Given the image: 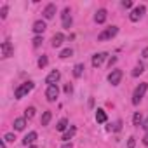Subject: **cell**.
I'll return each mask as SVG.
<instances>
[{
    "instance_id": "cell-1",
    "label": "cell",
    "mask_w": 148,
    "mask_h": 148,
    "mask_svg": "<svg viewBox=\"0 0 148 148\" xmlns=\"http://www.w3.org/2000/svg\"><path fill=\"white\" fill-rule=\"evenodd\" d=\"M146 89H148V84H146V82L139 84V86L134 89V92H132V105H139V101L143 99V96H145Z\"/></svg>"
},
{
    "instance_id": "cell-2",
    "label": "cell",
    "mask_w": 148,
    "mask_h": 148,
    "mask_svg": "<svg viewBox=\"0 0 148 148\" xmlns=\"http://www.w3.org/2000/svg\"><path fill=\"white\" fill-rule=\"evenodd\" d=\"M33 82H25V84H21L16 91H14V96H16V99H21V98H25L32 89H33Z\"/></svg>"
},
{
    "instance_id": "cell-3",
    "label": "cell",
    "mask_w": 148,
    "mask_h": 148,
    "mask_svg": "<svg viewBox=\"0 0 148 148\" xmlns=\"http://www.w3.org/2000/svg\"><path fill=\"white\" fill-rule=\"evenodd\" d=\"M117 33H119V28H117V26H110V28H105V30H103V32L98 35V40H99V42L110 40V38H113Z\"/></svg>"
},
{
    "instance_id": "cell-4",
    "label": "cell",
    "mask_w": 148,
    "mask_h": 148,
    "mask_svg": "<svg viewBox=\"0 0 148 148\" xmlns=\"http://www.w3.org/2000/svg\"><path fill=\"white\" fill-rule=\"evenodd\" d=\"M145 12H146V7H145V5H138L136 9H132V12H131L129 18H131V21H139Z\"/></svg>"
},
{
    "instance_id": "cell-5",
    "label": "cell",
    "mask_w": 148,
    "mask_h": 148,
    "mask_svg": "<svg viewBox=\"0 0 148 148\" xmlns=\"http://www.w3.org/2000/svg\"><path fill=\"white\" fill-rule=\"evenodd\" d=\"M120 79H122V70H113L110 75H108V82L112 86H119L120 84Z\"/></svg>"
},
{
    "instance_id": "cell-6",
    "label": "cell",
    "mask_w": 148,
    "mask_h": 148,
    "mask_svg": "<svg viewBox=\"0 0 148 148\" xmlns=\"http://www.w3.org/2000/svg\"><path fill=\"white\" fill-rule=\"evenodd\" d=\"M12 54H14V47H12L11 40L2 42V56H4V58H11Z\"/></svg>"
},
{
    "instance_id": "cell-7",
    "label": "cell",
    "mask_w": 148,
    "mask_h": 148,
    "mask_svg": "<svg viewBox=\"0 0 148 148\" xmlns=\"http://www.w3.org/2000/svg\"><path fill=\"white\" fill-rule=\"evenodd\" d=\"M58 94H59L58 86H49V87H47V91H45L47 101H56V99H58Z\"/></svg>"
},
{
    "instance_id": "cell-8",
    "label": "cell",
    "mask_w": 148,
    "mask_h": 148,
    "mask_svg": "<svg viewBox=\"0 0 148 148\" xmlns=\"http://www.w3.org/2000/svg\"><path fill=\"white\" fill-rule=\"evenodd\" d=\"M61 79V73L58 71V70H52L49 75H47V79H45V84H49V86H56V82Z\"/></svg>"
},
{
    "instance_id": "cell-9",
    "label": "cell",
    "mask_w": 148,
    "mask_h": 148,
    "mask_svg": "<svg viewBox=\"0 0 148 148\" xmlns=\"http://www.w3.org/2000/svg\"><path fill=\"white\" fill-rule=\"evenodd\" d=\"M61 19H63V26L70 30V26H71V12H70V9H68V7L63 11V14H61Z\"/></svg>"
},
{
    "instance_id": "cell-10",
    "label": "cell",
    "mask_w": 148,
    "mask_h": 148,
    "mask_svg": "<svg viewBox=\"0 0 148 148\" xmlns=\"http://www.w3.org/2000/svg\"><path fill=\"white\" fill-rule=\"evenodd\" d=\"M106 56H108L106 52H98V54H94V56H92V66H94V68H99V66L103 64V61H105Z\"/></svg>"
},
{
    "instance_id": "cell-11",
    "label": "cell",
    "mask_w": 148,
    "mask_h": 148,
    "mask_svg": "<svg viewBox=\"0 0 148 148\" xmlns=\"http://www.w3.org/2000/svg\"><path fill=\"white\" fill-rule=\"evenodd\" d=\"M54 14H56V5H54V4H49V5L44 9V18H45V19H52Z\"/></svg>"
},
{
    "instance_id": "cell-12",
    "label": "cell",
    "mask_w": 148,
    "mask_h": 148,
    "mask_svg": "<svg viewBox=\"0 0 148 148\" xmlns=\"http://www.w3.org/2000/svg\"><path fill=\"white\" fill-rule=\"evenodd\" d=\"M94 21L99 23V25L105 23V21H106V11H105V9H99V11L96 12V16H94Z\"/></svg>"
},
{
    "instance_id": "cell-13",
    "label": "cell",
    "mask_w": 148,
    "mask_h": 148,
    "mask_svg": "<svg viewBox=\"0 0 148 148\" xmlns=\"http://www.w3.org/2000/svg\"><path fill=\"white\" fill-rule=\"evenodd\" d=\"M45 28H47V26H45V23H44V21H35V25H33V32H35V33H38V35H40V33H44V32H45Z\"/></svg>"
},
{
    "instance_id": "cell-14",
    "label": "cell",
    "mask_w": 148,
    "mask_h": 148,
    "mask_svg": "<svg viewBox=\"0 0 148 148\" xmlns=\"http://www.w3.org/2000/svg\"><path fill=\"white\" fill-rule=\"evenodd\" d=\"M63 40H64V35H63V33H56V35L52 37V47H59V45L63 44Z\"/></svg>"
},
{
    "instance_id": "cell-15",
    "label": "cell",
    "mask_w": 148,
    "mask_h": 148,
    "mask_svg": "<svg viewBox=\"0 0 148 148\" xmlns=\"http://www.w3.org/2000/svg\"><path fill=\"white\" fill-rule=\"evenodd\" d=\"M35 139H37V132H35V131H32L30 134H26V136H25V139H23V145H26V146H28V145H32Z\"/></svg>"
},
{
    "instance_id": "cell-16",
    "label": "cell",
    "mask_w": 148,
    "mask_h": 148,
    "mask_svg": "<svg viewBox=\"0 0 148 148\" xmlns=\"http://www.w3.org/2000/svg\"><path fill=\"white\" fill-rule=\"evenodd\" d=\"M25 125H26V119H16L14 120V129L16 131H23Z\"/></svg>"
},
{
    "instance_id": "cell-17",
    "label": "cell",
    "mask_w": 148,
    "mask_h": 148,
    "mask_svg": "<svg viewBox=\"0 0 148 148\" xmlns=\"http://www.w3.org/2000/svg\"><path fill=\"white\" fill-rule=\"evenodd\" d=\"M84 70H86V68H84V64H82V63L75 64V68H73V75H75L77 79H79V77H82V73H84Z\"/></svg>"
},
{
    "instance_id": "cell-18",
    "label": "cell",
    "mask_w": 148,
    "mask_h": 148,
    "mask_svg": "<svg viewBox=\"0 0 148 148\" xmlns=\"http://www.w3.org/2000/svg\"><path fill=\"white\" fill-rule=\"evenodd\" d=\"M96 120L99 122V124H103V122H106V113H105V110H98L96 112Z\"/></svg>"
},
{
    "instance_id": "cell-19",
    "label": "cell",
    "mask_w": 148,
    "mask_h": 148,
    "mask_svg": "<svg viewBox=\"0 0 148 148\" xmlns=\"http://www.w3.org/2000/svg\"><path fill=\"white\" fill-rule=\"evenodd\" d=\"M75 132H77V129H75V127H70V129H68V131L63 134V141H68V139H71Z\"/></svg>"
},
{
    "instance_id": "cell-20",
    "label": "cell",
    "mask_w": 148,
    "mask_h": 148,
    "mask_svg": "<svg viewBox=\"0 0 148 148\" xmlns=\"http://www.w3.org/2000/svg\"><path fill=\"white\" fill-rule=\"evenodd\" d=\"M51 117H52V113L47 110V112H44V115H42V120H40V124L42 125H47L49 122H51Z\"/></svg>"
},
{
    "instance_id": "cell-21",
    "label": "cell",
    "mask_w": 148,
    "mask_h": 148,
    "mask_svg": "<svg viewBox=\"0 0 148 148\" xmlns=\"http://www.w3.org/2000/svg\"><path fill=\"white\" fill-rule=\"evenodd\" d=\"M66 127H68V120H66V119H61V120L58 122V125H56L58 131H66Z\"/></svg>"
},
{
    "instance_id": "cell-22",
    "label": "cell",
    "mask_w": 148,
    "mask_h": 148,
    "mask_svg": "<svg viewBox=\"0 0 148 148\" xmlns=\"http://www.w3.org/2000/svg\"><path fill=\"white\" fill-rule=\"evenodd\" d=\"M145 71V66L139 63V64H136V68L132 70V77H138V75H141V73Z\"/></svg>"
},
{
    "instance_id": "cell-23",
    "label": "cell",
    "mask_w": 148,
    "mask_h": 148,
    "mask_svg": "<svg viewBox=\"0 0 148 148\" xmlns=\"http://www.w3.org/2000/svg\"><path fill=\"white\" fill-rule=\"evenodd\" d=\"M141 120H143L141 113H139V112H136V113H134V117H132V124H134V125H141V124H143Z\"/></svg>"
},
{
    "instance_id": "cell-24",
    "label": "cell",
    "mask_w": 148,
    "mask_h": 148,
    "mask_svg": "<svg viewBox=\"0 0 148 148\" xmlns=\"http://www.w3.org/2000/svg\"><path fill=\"white\" fill-rule=\"evenodd\" d=\"M71 54H73V51H71V49H63V51L59 52V58H61V59H66V58H70Z\"/></svg>"
},
{
    "instance_id": "cell-25",
    "label": "cell",
    "mask_w": 148,
    "mask_h": 148,
    "mask_svg": "<svg viewBox=\"0 0 148 148\" xmlns=\"http://www.w3.org/2000/svg\"><path fill=\"white\" fill-rule=\"evenodd\" d=\"M33 115H35V108L33 106H30V108L25 110V119H33Z\"/></svg>"
},
{
    "instance_id": "cell-26",
    "label": "cell",
    "mask_w": 148,
    "mask_h": 148,
    "mask_svg": "<svg viewBox=\"0 0 148 148\" xmlns=\"http://www.w3.org/2000/svg\"><path fill=\"white\" fill-rule=\"evenodd\" d=\"M47 63H49L47 56H42V58L38 59V68H45V66H47Z\"/></svg>"
},
{
    "instance_id": "cell-27",
    "label": "cell",
    "mask_w": 148,
    "mask_h": 148,
    "mask_svg": "<svg viewBox=\"0 0 148 148\" xmlns=\"http://www.w3.org/2000/svg\"><path fill=\"white\" fill-rule=\"evenodd\" d=\"M42 42H44V38H42V37H35V38H33V45H35V47H40V45H42Z\"/></svg>"
},
{
    "instance_id": "cell-28",
    "label": "cell",
    "mask_w": 148,
    "mask_h": 148,
    "mask_svg": "<svg viewBox=\"0 0 148 148\" xmlns=\"http://www.w3.org/2000/svg\"><path fill=\"white\" fill-rule=\"evenodd\" d=\"M7 11H9V7H7V5H4V7H2V11H0V16H2V19H5V18H7Z\"/></svg>"
},
{
    "instance_id": "cell-29",
    "label": "cell",
    "mask_w": 148,
    "mask_h": 148,
    "mask_svg": "<svg viewBox=\"0 0 148 148\" xmlns=\"http://www.w3.org/2000/svg\"><path fill=\"white\" fill-rule=\"evenodd\" d=\"M122 7L131 9V7H132V2H131V0H124V2H122Z\"/></svg>"
},
{
    "instance_id": "cell-30",
    "label": "cell",
    "mask_w": 148,
    "mask_h": 148,
    "mask_svg": "<svg viewBox=\"0 0 148 148\" xmlns=\"http://www.w3.org/2000/svg\"><path fill=\"white\" fill-rule=\"evenodd\" d=\"M64 92H66V94H71V92H73V87H71V84H66V86H64Z\"/></svg>"
},
{
    "instance_id": "cell-31",
    "label": "cell",
    "mask_w": 148,
    "mask_h": 148,
    "mask_svg": "<svg viewBox=\"0 0 148 148\" xmlns=\"http://www.w3.org/2000/svg\"><path fill=\"white\" fill-rule=\"evenodd\" d=\"M14 139H16V138H14V134H11V132L4 136V141H14Z\"/></svg>"
},
{
    "instance_id": "cell-32",
    "label": "cell",
    "mask_w": 148,
    "mask_h": 148,
    "mask_svg": "<svg viewBox=\"0 0 148 148\" xmlns=\"http://www.w3.org/2000/svg\"><path fill=\"white\" fill-rule=\"evenodd\" d=\"M136 146V141H134V138H129V141H127V148H134Z\"/></svg>"
},
{
    "instance_id": "cell-33",
    "label": "cell",
    "mask_w": 148,
    "mask_h": 148,
    "mask_svg": "<svg viewBox=\"0 0 148 148\" xmlns=\"http://www.w3.org/2000/svg\"><path fill=\"white\" fill-rule=\"evenodd\" d=\"M141 125H143V129H146V131H148V117L143 120V124H141Z\"/></svg>"
},
{
    "instance_id": "cell-34",
    "label": "cell",
    "mask_w": 148,
    "mask_h": 148,
    "mask_svg": "<svg viewBox=\"0 0 148 148\" xmlns=\"http://www.w3.org/2000/svg\"><path fill=\"white\" fill-rule=\"evenodd\" d=\"M141 56H143V58H148V47H146V49H143V52H141Z\"/></svg>"
},
{
    "instance_id": "cell-35",
    "label": "cell",
    "mask_w": 148,
    "mask_h": 148,
    "mask_svg": "<svg viewBox=\"0 0 148 148\" xmlns=\"http://www.w3.org/2000/svg\"><path fill=\"white\" fill-rule=\"evenodd\" d=\"M143 143H145V145H148V132L145 134V138H143Z\"/></svg>"
},
{
    "instance_id": "cell-36",
    "label": "cell",
    "mask_w": 148,
    "mask_h": 148,
    "mask_svg": "<svg viewBox=\"0 0 148 148\" xmlns=\"http://www.w3.org/2000/svg\"><path fill=\"white\" fill-rule=\"evenodd\" d=\"M61 148H71V143H70V145H64V146H61Z\"/></svg>"
},
{
    "instance_id": "cell-37",
    "label": "cell",
    "mask_w": 148,
    "mask_h": 148,
    "mask_svg": "<svg viewBox=\"0 0 148 148\" xmlns=\"http://www.w3.org/2000/svg\"><path fill=\"white\" fill-rule=\"evenodd\" d=\"M30 148H37V146H35V145H32V146H30Z\"/></svg>"
}]
</instances>
